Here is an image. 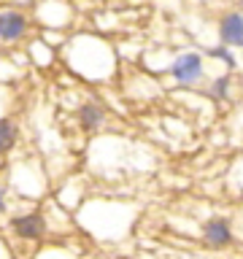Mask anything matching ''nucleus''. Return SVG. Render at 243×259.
<instances>
[{
    "label": "nucleus",
    "instance_id": "nucleus-1",
    "mask_svg": "<svg viewBox=\"0 0 243 259\" xmlns=\"http://www.w3.org/2000/svg\"><path fill=\"white\" fill-rule=\"evenodd\" d=\"M168 70H170V76H173L176 84L192 87L206 76V62H202V57L197 52H181V54L173 57V62H170Z\"/></svg>",
    "mask_w": 243,
    "mask_h": 259
},
{
    "label": "nucleus",
    "instance_id": "nucleus-2",
    "mask_svg": "<svg viewBox=\"0 0 243 259\" xmlns=\"http://www.w3.org/2000/svg\"><path fill=\"white\" fill-rule=\"evenodd\" d=\"M200 238L208 248H227L232 246L235 232H232V222L227 216H208L200 227Z\"/></svg>",
    "mask_w": 243,
    "mask_h": 259
},
{
    "label": "nucleus",
    "instance_id": "nucleus-3",
    "mask_svg": "<svg viewBox=\"0 0 243 259\" xmlns=\"http://www.w3.org/2000/svg\"><path fill=\"white\" fill-rule=\"evenodd\" d=\"M216 32L224 46H243V11L240 8H227V11L219 14Z\"/></svg>",
    "mask_w": 243,
    "mask_h": 259
},
{
    "label": "nucleus",
    "instance_id": "nucleus-4",
    "mask_svg": "<svg viewBox=\"0 0 243 259\" xmlns=\"http://www.w3.org/2000/svg\"><path fill=\"white\" fill-rule=\"evenodd\" d=\"M27 32V16L16 8H0V40L16 44Z\"/></svg>",
    "mask_w": 243,
    "mask_h": 259
},
{
    "label": "nucleus",
    "instance_id": "nucleus-5",
    "mask_svg": "<svg viewBox=\"0 0 243 259\" xmlns=\"http://www.w3.org/2000/svg\"><path fill=\"white\" fill-rule=\"evenodd\" d=\"M11 230L16 232V238H22V240H38V238H44V232H46V222L40 213H22V216L11 219Z\"/></svg>",
    "mask_w": 243,
    "mask_h": 259
},
{
    "label": "nucleus",
    "instance_id": "nucleus-6",
    "mask_svg": "<svg viewBox=\"0 0 243 259\" xmlns=\"http://www.w3.org/2000/svg\"><path fill=\"white\" fill-rule=\"evenodd\" d=\"M78 119H81V127L84 130H97L105 121V111H103V105H97V103H84L78 108Z\"/></svg>",
    "mask_w": 243,
    "mask_h": 259
},
{
    "label": "nucleus",
    "instance_id": "nucleus-7",
    "mask_svg": "<svg viewBox=\"0 0 243 259\" xmlns=\"http://www.w3.org/2000/svg\"><path fill=\"white\" fill-rule=\"evenodd\" d=\"M16 138H19V130H16L14 119L0 116V154H8L16 146Z\"/></svg>",
    "mask_w": 243,
    "mask_h": 259
},
{
    "label": "nucleus",
    "instance_id": "nucleus-8",
    "mask_svg": "<svg viewBox=\"0 0 243 259\" xmlns=\"http://www.w3.org/2000/svg\"><path fill=\"white\" fill-rule=\"evenodd\" d=\"M230 81H232L230 73H224V76H216L214 84L208 87V92L214 95V97H227V92H230Z\"/></svg>",
    "mask_w": 243,
    "mask_h": 259
}]
</instances>
